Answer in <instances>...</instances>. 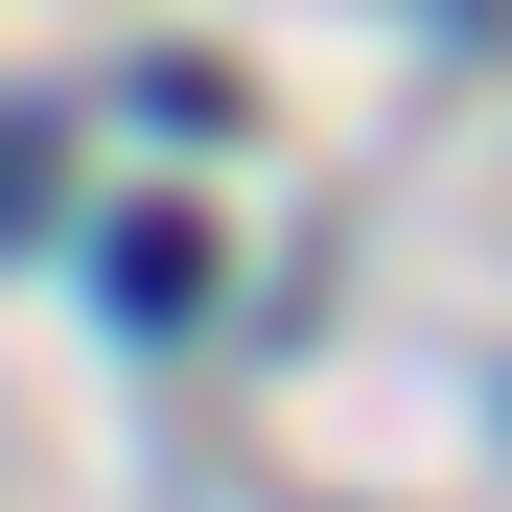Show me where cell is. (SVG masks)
<instances>
[{"label": "cell", "instance_id": "7a4b0ae2", "mask_svg": "<svg viewBox=\"0 0 512 512\" xmlns=\"http://www.w3.org/2000/svg\"><path fill=\"white\" fill-rule=\"evenodd\" d=\"M0 233H47V140L24 117H0Z\"/></svg>", "mask_w": 512, "mask_h": 512}, {"label": "cell", "instance_id": "6da1fadb", "mask_svg": "<svg viewBox=\"0 0 512 512\" xmlns=\"http://www.w3.org/2000/svg\"><path fill=\"white\" fill-rule=\"evenodd\" d=\"M94 303H117V326H187V303H210V233H187V210H117V233H94Z\"/></svg>", "mask_w": 512, "mask_h": 512}]
</instances>
